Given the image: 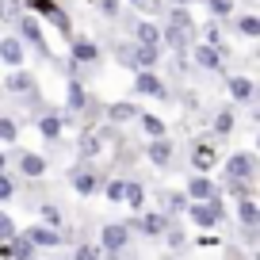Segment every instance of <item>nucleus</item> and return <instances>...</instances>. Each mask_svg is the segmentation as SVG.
Returning a JSON list of instances; mask_svg holds the SVG:
<instances>
[{
  "instance_id": "9b49d317",
  "label": "nucleus",
  "mask_w": 260,
  "mask_h": 260,
  "mask_svg": "<svg viewBox=\"0 0 260 260\" xmlns=\"http://www.w3.org/2000/svg\"><path fill=\"white\" fill-rule=\"evenodd\" d=\"M130 230H138V234H146V237H161L165 230H169V218H165L161 211H146V214H138L134 222H126Z\"/></svg>"
},
{
  "instance_id": "39448f33",
  "label": "nucleus",
  "mask_w": 260,
  "mask_h": 260,
  "mask_svg": "<svg viewBox=\"0 0 260 260\" xmlns=\"http://www.w3.org/2000/svg\"><path fill=\"white\" fill-rule=\"evenodd\" d=\"M19 237H23V241L31 245L35 252H39V249H57V245H65L61 230H50V226H42V222H35V226H27V230H23V234H19Z\"/></svg>"
},
{
  "instance_id": "412c9836",
  "label": "nucleus",
  "mask_w": 260,
  "mask_h": 260,
  "mask_svg": "<svg viewBox=\"0 0 260 260\" xmlns=\"http://www.w3.org/2000/svg\"><path fill=\"white\" fill-rule=\"evenodd\" d=\"M39 134L46 142H54V138H61V130H65V119H61V111H46V115H39Z\"/></svg>"
},
{
  "instance_id": "4468645a",
  "label": "nucleus",
  "mask_w": 260,
  "mask_h": 260,
  "mask_svg": "<svg viewBox=\"0 0 260 260\" xmlns=\"http://www.w3.org/2000/svg\"><path fill=\"white\" fill-rule=\"evenodd\" d=\"M0 88H8L12 96H35V88H39V81H35L27 69H12L8 73V81L0 84Z\"/></svg>"
},
{
  "instance_id": "cd10ccee",
  "label": "nucleus",
  "mask_w": 260,
  "mask_h": 260,
  "mask_svg": "<svg viewBox=\"0 0 260 260\" xmlns=\"http://www.w3.org/2000/svg\"><path fill=\"white\" fill-rule=\"evenodd\" d=\"M0 142H19V119L16 115H0Z\"/></svg>"
},
{
  "instance_id": "393cba45",
  "label": "nucleus",
  "mask_w": 260,
  "mask_h": 260,
  "mask_svg": "<svg viewBox=\"0 0 260 260\" xmlns=\"http://www.w3.org/2000/svg\"><path fill=\"white\" fill-rule=\"evenodd\" d=\"M161 207H165L161 214L172 222L176 214H184V211H187V195H184V191H165V195H161Z\"/></svg>"
},
{
  "instance_id": "5701e85b",
  "label": "nucleus",
  "mask_w": 260,
  "mask_h": 260,
  "mask_svg": "<svg viewBox=\"0 0 260 260\" xmlns=\"http://www.w3.org/2000/svg\"><path fill=\"white\" fill-rule=\"evenodd\" d=\"M138 126L146 130V138H169V122H165L161 115H153V111H142Z\"/></svg>"
},
{
  "instance_id": "dca6fc26",
  "label": "nucleus",
  "mask_w": 260,
  "mask_h": 260,
  "mask_svg": "<svg viewBox=\"0 0 260 260\" xmlns=\"http://www.w3.org/2000/svg\"><path fill=\"white\" fill-rule=\"evenodd\" d=\"M146 157H149V165H157V169H169L172 165V138H149L146 142Z\"/></svg>"
},
{
  "instance_id": "ea45409f",
  "label": "nucleus",
  "mask_w": 260,
  "mask_h": 260,
  "mask_svg": "<svg viewBox=\"0 0 260 260\" xmlns=\"http://www.w3.org/2000/svg\"><path fill=\"white\" fill-rule=\"evenodd\" d=\"M100 8H104L107 16H115V12H119V0H100Z\"/></svg>"
},
{
  "instance_id": "f704fd0d",
  "label": "nucleus",
  "mask_w": 260,
  "mask_h": 260,
  "mask_svg": "<svg viewBox=\"0 0 260 260\" xmlns=\"http://www.w3.org/2000/svg\"><path fill=\"white\" fill-rule=\"evenodd\" d=\"M207 8H211V16L214 19H226L230 12H234V0H203Z\"/></svg>"
},
{
  "instance_id": "6ab92c4d",
  "label": "nucleus",
  "mask_w": 260,
  "mask_h": 260,
  "mask_svg": "<svg viewBox=\"0 0 260 260\" xmlns=\"http://www.w3.org/2000/svg\"><path fill=\"white\" fill-rule=\"evenodd\" d=\"M19 176L23 180H39V176H46V157L42 153H19Z\"/></svg>"
},
{
  "instance_id": "7ed1b4c3",
  "label": "nucleus",
  "mask_w": 260,
  "mask_h": 260,
  "mask_svg": "<svg viewBox=\"0 0 260 260\" xmlns=\"http://www.w3.org/2000/svg\"><path fill=\"white\" fill-rule=\"evenodd\" d=\"M130 237H134V230H130L126 222H107V226L100 230V252L115 256V252H122L130 245Z\"/></svg>"
},
{
  "instance_id": "7c9ffc66",
  "label": "nucleus",
  "mask_w": 260,
  "mask_h": 260,
  "mask_svg": "<svg viewBox=\"0 0 260 260\" xmlns=\"http://www.w3.org/2000/svg\"><path fill=\"white\" fill-rule=\"evenodd\" d=\"M100 191L107 195V203H122V195H126V180H104Z\"/></svg>"
},
{
  "instance_id": "0eeeda50",
  "label": "nucleus",
  "mask_w": 260,
  "mask_h": 260,
  "mask_svg": "<svg viewBox=\"0 0 260 260\" xmlns=\"http://www.w3.org/2000/svg\"><path fill=\"white\" fill-rule=\"evenodd\" d=\"M69 187H73L77 195H96L100 187H104V180L92 169H84V165H73V169H69Z\"/></svg>"
},
{
  "instance_id": "bb28decb",
  "label": "nucleus",
  "mask_w": 260,
  "mask_h": 260,
  "mask_svg": "<svg viewBox=\"0 0 260 260\" xmlns=\"http://www.w3.org/2000/svg\"><path fill=\"white\" fill-rule=\"evenodd\" d=\"M122 203H126L130 211H142V207H146V184H142V180H126V195H122Z\"/></svg>"
},
{
  "instance_id": "20e7f679",
  "label": "nucleus",
  "mask_w": 260,
  "mask_h": 260,
  "mask_svg": "<svg viewBox=\"0 0 260 260\" xmlns=\"http://www.w3.org/2000/svg\"><path fill=\"white\" fill-rule=\"evenodd\" d=\"M222 180H256V157H252L249 149L230 153L226 165H222Z\"/></svg>"
},
{
  "instance_id": "79ce46f5",
  "label": "nucleus",
  "mask_w": 260,
  "mask_h": 260,
  "mask_svg": "<svg viewBox=\"0 0 260 260\" xmlns=\"http://www.w3.org/2000/svg\"><path fill=\"white\" fill-rule=\"evenodd\" d=\"M4 165H8V157H4V153H0V172H4Z\"/></svg>"
},
{
  "instance_id": "9d476101",
  "label": "nucleus",
  "mask_w": 260,
  "mask_h": 260,
  "mask_svg": "<svg viewBox=\"0 0 260 260\" xmlns=\"http://www.w3.org/2000/svg\"><path fill=\"white\" fill-rule=\"evenodd\" d=\"M84 107H88V88L81 81H69L65 84V111L61 115H69L77 122V115H84Z\"/></svg>"
},
{
  "instance_id": "6e6552de",
  "label": "nucleus",
  "mask_w": 260,
  "mask_h": 260,
  "mask_svg": "<svg viewBox=\"0 0 260 260\" xmlns=\"http://www.w3.org/2000/svg\"><path fill=\"white\" fill-rule=\"evenodd\" d=\"M134 92H138V96H153V100H169V84H165L157 73H149V69H138Z\"/></svg>"
},
{
  "instance_id": "a878e982",
  "label": "nucleus",
  "mask_w": 260,
  "mask_h": 260,
  "mask_svg": "<svg viewBox=\"0 0 260 260\" xmlns=\"http://www.w3.org/2000/svg\"><path fill=\"white\" fill-rule=\"evenodd\" d=\"M100 57V46L92 39H73V61L77 65H92Z\"/></svg>"
},
{
  "instance_id": "423d86ee",
  "label": "nucleus",
  "mask_w": 260,
  "mask_h": 260,
  "mask_svg": "<svg viewBox=\"0 0 260 260\" xmlns=\"http://www.w3.org/2000/svg\"><path fill=\"white\" fill-rule=\"evenodd\" d=\"M119 54H122L126 65H134V69H149V73L161 65V50H149V46H122Z\"/></svg>"
},
{
  "instance_id": "a19ab883",
  "label": "nucleus",
  "mask_w": 260,
  "mask_h": 260,
  "mask_svg": "<svg viewBox=\"0 0 260 260\" xmlns=\"http://www.w3.org/2000/svg\"><path fill=\"white\" fill-rule=\"evenodd\" d=\"M226 260H241V256H237V252H234V249H230V252H226Z\"/></svg>"
},
{
  "instance_id": "f03ea898",
  "label": "nucleus",
  "mask_w": 260,
  "mask_h": 260,
  "mask_svg": "<svg viewBox=\"0 0 260 260\" xmlns=\"http://www.w3.org/2000/svg\"><path fill=\"white\" fill-rule=\"evenodd\" d=\"M19 35L16 39L23 42V46H35L42 57H54V50H50V42H46V35H42V19L39 16H19Z\"/></svg>"
},
{
  "instance_id": "2eb2a0df",
  "label": "nucleus",
  "mask_w": 260,
  "mask_h": 260,
  "mask_svg": "<svg viewBox=\"0 0 260 260\" xmlns=\"http://www.w3.org/2000/svg\"><path fill=\"white\" fill-rule=\"evenodd\" d=\"M77 149H81V157L88 161V157H100L107 149V126L104 130H84L81 142H77Z\"/></svg>"
},
{
  "instance_id": "37998d69",
  "label": "nucleus",
  "mask_w": 260,
  "mask_h": 260,
  "mask_svg": "<svg viewBox=\"0 0 260 260\" xmlns=\"http://www.w3.org/2000/svg\"><path fill=\"white\" fill-rule=\"evenodd\" d=\"M130 4H146V0H130Z\"/></svg>"
},
{
  "instance_id": "58836bf2",
  "label": "nucleus",
  "mask_w": 260,
  "mask_h": 260,
  "mask_svg": "<svg viewBox=\"0 0 260 260\" xmlns=\"http://www.w3.org/2000/svg\"><path fill=\"white\" fill-rule=\"evenodd\" d=\"M195 245H203V249H214V245H218V237H214V234H199V241H195Z\"/></svg>"
},
{
  "instance_id": "b1692460",
  "label": "nucleus",
  "mask_w": 260,
  "mask_h": 260,
  "mask_svg": "<svg viewBox=\"0 0 260 260\" xmlns=\"http://www.w3.org/2000/svg\"><path fill=\"white\" fill-rule=\"evenodd\" d=\"M237 222H241L245 230L260 226V203L256 199H237Z\"/></svg>"
},
{
  "instance_id": "4be33fe9",
  "label": "nucleus",
  "mask_w": 260,
  "mask_h": 260,
  "mask_svg": "<svg viewBox=\"0 0 260 260\" xmlns=\"http://www.w3.org/2000/svg\"><path fill=\"white\" fill-rule=\"evenodd\" d=\"M191 57H195L199 69H211V73H218V69H222V54L214 46H207V42H199V46L191 50Z\"/></svg>"
},
{
  "instance_id": "72a5a7b5",
  "label": "nucleus",
  "mask_w": 260,
  "mask_h": 260,
  "mask_svg": "<svg viewBox=\"0 0 260 260\" xmlns=\"http://www.w3.org/2000/svg\"><path fill=\"white\" fill-rule=\"evenodd\" d=\"M12 237H16V218H12L8 211H0V245L12 241Z\"/></svg>"
},
{
  "instance_id": "f257e3e1",
  "label": "nucleus",
  "mask_w": 260,
  "mask_h": 260,
  "mask_svg": "<svg viewBox=\"0 0 260 260\" xmlns=\"http://www.w3.org/2000/svg\"><path fill=\"white\" fill-rule=\"evenodd\" d=\"M195 35V19L187 8H172L169 12V27L161 31V42H169V50H184Z\"/></svg>"
},
{
  "instance_id": "e433bc0d",
  "label": "nucleus",
  "mask_w": 260,
  "mask_h": 260,
  "mask_svg": "<svg viewBox=\"0 0 260 260\" xmlns=\"http://www.w3.org/2000/svg\"><path fill=\"white\" fill-rule=\"evenodd\" d=\"M165 241H169V249H180V245H187V237H184V230H176V226H172V222H169V230H165Z\"/></svg>"
},
{
  "instance_id": "ddd939ff",
  "label": "nucleus",
  "mask_w": 260,
  "mask_h": 260,
  "mask_svg": "<svg viewBox=\"0 0 260 260\" xmlns=\"http://www.w3.org/2000/svg\"><path fill=\"white\" fill-rule=\"evenodd\" d=\"M184 195H187V203H207L211 195H218V187H214L211 176H199V172H195V176L184 184Z\"/></svg>"
},
{
  "instance_id": "c85d7f7f",
  "label": "nucleus",
  "mask_w": 260,
  "mask_h": 260,
  "mask_svg": "<svg viewBox=\"0 0 260 260\" xmlns=\"http://www.w3.org/2000/svg\"><path fill=\"white\" fill-rule=\"evenodd\" d=\"M8 256H12V260H35V249H31V245H27L23 237L16 234V237L8 241Z\"/></svg>"
},
{
  "instance_id": "1a4fd4ad",
  "label": "nucleus",
  "mask_w": 260,
  "mask_h": 260,
  "mask_svg": "<svg viewBox=\"0 0 260 260\" xmlns=\"http://www.w3.org/2000/svg\"><path fill=\"white\" fill-rule=\"evenodd\" d=\"M0 61L8 65V69H23V61H27V46L16 39V35H0Z\"/></svg>"
},
{
  "instance_id": "4c0bfd02",
  "label": "nucleus",
  "mask_w": 260,
  "mask_h": 260,
  "mask_svg": "<svg viewBox=\"0 0 260 260\" xmlns=\"http://www.w3.org/2000/svg\"><path fill=\"white\" fill-rule=\"evenodd\" d=\"M73 260H104V252H100V245H77Z\"/></svg>"
},
{
  "instance_id": "c9c22d12",
  "label": "nucleus",
  "mask_w": 260,
  "mask_h": 260,
  "mask_svg": "<svg viewBox=\"0 0 260 260\" xmlns=\"http://www.w3.org/2000/svg\"><path fill=\"white\" fill-rule=\"evenodd\" d=\"M8 199H16V180L8 172H0V203H8Z\"/></svg>"
},
{
  "instance_id": "f8f14e48",
  "label": "nucleus",
  "mask_w": 260,
  "mask_h": 260,
  "mask_svg": "<svg viewBox=\"0 0 260 260\" xmlns=\"http://www.w3.org/2000/svg\"><path fill=\"white\" fill-rule=\"evenodd\" d=\"M214 165H218V149H214L211 142H195L191 146V169L199 172V176H211Z\"/></svg>"
},
{
  "instance_id": "c756f323",
  "label": "nucleus",
  "mask_w": 260,
  "mask_h": 260,
  "mask_svg": "<svg viewBox=\"0 0 260 260\" xmlns=\"http://www.w3.org/2000/svg\"><path fill=\"white\" fill-rule=\"evenodd\" d=\"M234 126H237V115L230 111V107H222V111L214 115V134H234Z\"/></svg>"
},
{
  "instance_id": "a211bd4d",
  "label": "nucleus",
  "mask_w": 260,
  "mask_h": 260,
  "mask_svg": "<svg viewBox=\"0 0 260 260\" xmlns=\"http://www.w3.org/2000/svg\"><path fill=\"white\" fill-rule=\"evenodd\" d=\"M230 100H237V104H252V96H256V84H252V77H241V73H234L230 77Z\"/></svg>"
},
{
  "instance_id": "aec40b11",
  "label": "nucleus",
  "mask_w": 260,
  "mask_h": 260,
  "mask_svg": "<svg viewBox=\"0 0 260 260\" xmlns=\"http://www.w3.org/2000/svg\"><path fill=\"white\" fill-rule=\"evenodd\" d=\"M134 46L161 50V27H157V23H149V19H142V23L134 27Z\"/></svg>"
},
{
  "instance_id": "2f4dec72",
  "label": "nucleus",
  "mask_w": 260,
  "mask_h": 260,
  "mask_svg": "<svg viewBox=\"0 0 260 260\" xmlns=\"http://www.w3.org/2000/svg\"><path fill=\"white\" fill-rule=\"evenodd\" d=\"M39 211H42V226H50V230H61V207H54V203H42Z\"/></svg>"
},
{
  "instance_id": "f3484780",
  "label": "nucleus",
  "mask_w": 260,
  "mask_h": 260,
  "mask_svg": "<svg viewBox=\"0 0 260 260\" xmlns=\"http://www.w3.org/2000/svg\"><path fill=\"white\" fill-rule=\"evenodd\" d=\"M138 104H130V100H111L107 104V122H115V126H122V122H138Z\"/></svg>"
},
{
  "instance_id": "473e14b6",
  "label": "nucleus",
  "mask_w": 260,
  "mask_h": 260,
  "mask_svg": "<svg viewBox=\"0 0 260 260\" xmlns=\"http://www.w3.org/2000/svg\"><path fill=\"white\" fill-rule=\"evenodd\" d=\"M237 31H241L245 39H260V19L256 16H241L237 19Z\"/></svg>"
}]
</instances>
